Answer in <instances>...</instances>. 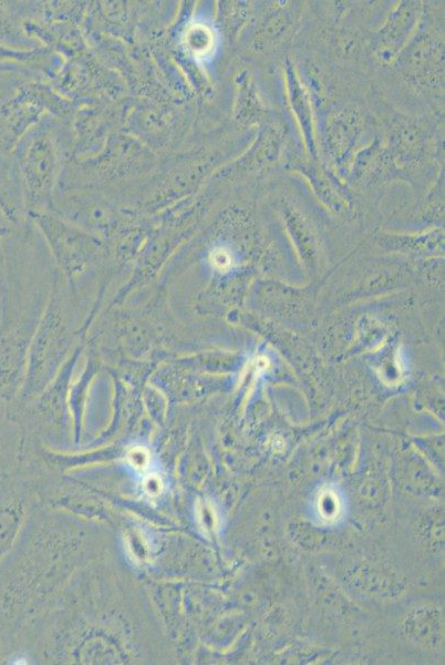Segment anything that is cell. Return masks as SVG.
I'll return each instance as SVG.
<instances>
[{
	"label": "cell",
	"mask_w": 445,
	"mask_h": 665,
	"mask_svg": "<svg viewBox=\"0 0 445 665\" xmlns=\"http://www.w3.org/2000/svg\"><path fill=\"white\" fill-rule=\"evenodd\" d=\"M442 610L434 605H422L412 608L402 622V631L406 638L426 648H436L443 640Z\"/></svg>",
	"instance_id": "1"
},
{
	"label": "cell",
	"mask_w": 445,
	"mask_h": 665,
	"mask_svg": "<svg viewBox=\"0 0 445 665\" xmlns=\"http://www.w3.org/2000/svg\"><path fill=\"white\" fill-rule=\"evenodd\" d=\"M355 579L362 581L364 591L372 595L390 596L391 593L401 590V584L393 573L376 567L361 569Z\"/></svg>",
	"instance_id": "2"
},
{
	"label": "cell",
	"mask_w": 445,
	"mask_h": 665,
	"mask_svg": "<svg viewBox=\"0 0 445 665\" xmlns=\"http://www.w3.org/2000/svg\"><path fill=\"white\" fill-rule=\"evenodd\" d=\"M214 264L219 268H225L229 265V257L226 254L225 257H221V253H218L214 258Z\"/></svg>",
	"instance_id": "3"
}]
</instances>
